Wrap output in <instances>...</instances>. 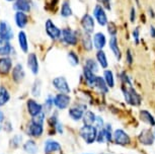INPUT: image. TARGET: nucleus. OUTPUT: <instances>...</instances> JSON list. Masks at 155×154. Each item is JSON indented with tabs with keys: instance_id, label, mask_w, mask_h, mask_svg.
I'll list each match as a JSON object with an SVG mask.
<instances>
[{
	"instance_id": "27",
	"label": "nucleus",
	"mask_w": 155,
	"mask_h": 154,
	"mask_svg": "<svg viewBox=\"0 0 155 154\" xmlns=\"http://www.w3.org/2000/svg\"><path fill=\"white\" fill-rule=\"evenodd\" d=\"M94 86L101 92V93H107V91H109V87H107L106 81L101 76H96Z\"/></svg>"
},
{
	"instance_id": "1",
	"label": "nucleus",
	"mask_w": 155,
	"mask_h": 154,
	"mask_svg": "<svg viewBox=\"0 0 155 154\" xmlns=\"http://www.w3.org/2000/svg\"><path fill=\"white\" fill-rule=\"evenodd\" d=\"M122 90H123V94H124L125 100L129 104L138 106L139 104L141 103V100H142L141 97H140V94L137 92L136 89L133 88L132 86H129V87L123 86Z\"/></svg>"
},
{
	"instance_id": "22",
	"label": "nucleus",
	"mask_w": 155,
	"mask_h": 154,
	"mask_svg": "<svg viewBox=\"0 0 155 154\" xmlns=\"http://www.w3.org/2000/svg\"><path fill=\"white\" fill-rule=\"evenodd\" d=\"M12 51V47L8 41L0 39V56L6 57Z\"/></svg>"
},
{
	"instance_id": "3",
	"label": "nucleus",
	"mask_w": 155,
	"mask_h": 154,
	"mask_svg": "<svg viewBox=\"0 0 155 154\" xmlns=\"http://www.w3.org/2000/svg\"><path fill=\"white\" fill-rule=\"evenodd\" d=\"M61 36H62L63 42L69 46H75L78 42L77 31H73L71 28H64L61 33Z\"/></svg>"
},
{
	"instance_id": "40",
	"label": "nucleus",
	"mask_w": 155,
	"mask_h": 154,
	"mask_svg": "<svg viewBox=\"0 0 155 154\" xmlns=\"http://www.w3.org/2000/svg\"><path fill=\"white\" fill-rule=\"evenodd\" d=\"M121 79L124 84H127L129 86H132V81H131V78L129 77V75L126 73V72H123L121 74Z\"/></svg>"
},
{
	"instance_id": "15",
	"label": "nucleus",
	"mask_w": 155,
	"mask_h": 154,
	"mask_svg": "<svg viewBox=\"0 0 155 154\" xmlns=\"http://www.w3.org/2000/svg\"><path fill=\"white\" fill-rule=\"evenodd\" d=\"M25 76V70L21 64H17L14 66V68L12 69V78L15 82H21L23 80V78Z\"/></svg>"
},
{
	"instance_id": "44",
	"label": "nucleus",
	"mask_w": 155,
	"mask_h": 154,
	"mask_svg": "<svg viewBox=\"0 0 155 154\" xmlns=\"http://www.w3.org/2000/svg\"><path fill=\"white\" fill-rule=\"evenodd\" d=\"M126 61L129 65H132L133 62H134V58H133V55H132V52H131L130 49L127 50V53H126Z\"/></svg>"
},
{
	"instance_id": "19",
	"label": "nucleus",
	"mask_w": 155,
	"mask_h": 154,
	"mask_svg": "<svg viewBox=\"0 0 155 154\" xmlns=\"http://www.w3.org/2000/svg\"><path fill=\"white\" fill-rule=\"evenodd\" d=\"M85 109V106H77V107H72L69 110V116L71 117L74 121H79L82 119L84 112L83 110Z\"/></svg>"
},
{
	"instance_id": "9",
	"label": "nucleus",
	"mask_w": 155,
	"mask_h": 154,
	"mask_svg": "<svg viewBox=\"0 0 155 154\" xmlns=\"http://www.w3.org/2000/svg\"><path fill=\"white\" fill-rule=\"evenodd\" d=\"M81 27H82L84 33L86 34H92L94 31V20L93 17L90 14H84L81 18Z\"/></svg>"
},
{
	"instance_id": "37",
	"label": "nucleus",
	"mask_w": 155,
	"mask_h": 154,
	"mask_svg": "<svg viewBox=\"0 0 155 154\" xmlns=\"http://www.w3.org/2000/svg\"><path fill=\"white\" fill-rule=\"evenodd\" d=\"M107 31L112 37H116L117 33H118V28H117V25L114 24V22H107Z\"/></svg>"
},
{
	"instance_id": "39",
	"label": "nucleus",
	"mask_w": 155,
	"mask_h": 154,
	"mask_svg": "<svg viewBox=\"0 0 155 154\" xmlns=\"http://www.w3.org/2000/svg\"><path fill=\"white\" fill-rule=\"evenodd\" d=\"M44 120H45V114H44L43 112L40 113L39 115H37V116H35V117H33V123H35V124L43 125Z\"/></svg>"
},
{
	"instance_id": "8",
	"label": "nucleus",
	"mask_w": 155,
	"mask_h": 154,
	"mask_svg": "<svg viewBox=\"0 0 155 154\" xmlns=\"http://www.w3.org/2000/svg\"><path fill=\"white\" fill-rule=\"evenodd\" d=\"M0 39L9 41L13 39V31L7 21H0Z\"/></svg>"
},
{
	"instance_id": "47",
	"label": "nucleus",
	"mask_w": 155,
	"mask_h": 154,
	"mask_svg": "<svg viewBox=\"0 0 155 154\" xmlns=\"http://www.w3.org/2000/svg\"><path fill=\"white\" fill-rule=\"evenodd\" d=\"M94 123L96 124V126H97V127H101L102 128V126H104V121H102L101 118H99V117H96Z\"/></svg>"
},
{
	"instance_id": "31",
	"label": "nucleus",
	"mask_w": 155,
	"mask_h": 154,
	"mask_svg": "<svg viewBox=\"0 0 155 154\" xmlns=\"http://www.w3.org/2000/svg\"><path fill=\"white\" fill-rule=\"evenodd\" d=\"M82 45L85 50L87 51H90L93 47V43H92V40H91V37H90L89 34H86L84 33L82 34Z\"/></svg>"
},
{
	"instance_id": "45",
	"label": "nucleus",
	"mask_w": 155,
	"mask_h": 154,
	"mask_svg": "<svg viewBox=\"0 0 155 154\" xmlns=\"http://www.w3.org/2000/svg\"><path fill=\"white\" fill-rule=\"evenodd\" d=\"M99 3H102V7L110 10V0H97Z\"/></svg>"
},
{
	"instance_id": "20",
	"label": "nucleus",
	"mask_w": 155,
	"mask_h": 154,
	"mask_svg": "<svg viewBox=\"0 0 155 154\" xmlns=\"http://www.w3.org/2000/svg\"><path fill=\"white\" fill-rule=\"evenodd\" d=\"M28 15L25 12L21 11H17L15 13V24L19 28H23L28 25Z\"/></svg>"
},
{
	"instance_id": "29",
	"label": "nucleus",
	"mask_w": 155,
	"mask_h": 154,
	"mask_svg": "<svg viewBox=\"0 0 155 154\" xmlns=\"http://www.w3.org/2000/svg\"><path fill=\"white\" fill-rule=\"evenodd\" d=\"M23 149L25 150V152L30 154H36L38 152V146L33 140H28L23 145Z\"/></svg>"
},
{
	"instance_id": "13",
	"label": "nucleus",
	"mask_w": 155,
	"mask_h": 154,
	"mask_svg": "<svg viewBox=\"0 0 155 154\" xmlns=\"http://www.w3.org/2000/svg\"><path fill=\"white\" fill-rule=\"evenodd\" d=\"M12 67V61L8 57L0 58V74L6 75L10 72Z\"/></svg>"
},
{
	"instance_id": "21",
	"label": "nucleus",
	"mask_w": 155,
	"mask_h": 154,
	"mask_svg": "<svg viewBox=\"0 0 155 154\" xmlns=\"http://www.w3.org/2000/svg\"><path fill=\"white\" fill-rule=\"evenodd\" d=\"M44 132V128H43V125H40V124H35V123H31V125L28 128V133H30L31 136L33 137H41Z\"/></svg>"
},
{
	"instance_id": "23",
	"label": "nucleus",
	"mask_w": 155,
	"mask_h": 154,
	"mask_svg": "<svg viewBox=\"0 0 155 154\" xmlns=\"http://www.w3.org/2000/svg\"><path fill=\"white\" fill-rule=\"evenodd\" d=\"M61 150V145L58 143L57 141L53 140H48L45 143V152L46 153H51L55 152V151Z\"/></svg>"
},
{
	"instance_id": "4",
	"label": "nucleus",
	"mask_w": 155,
	"mask_h": 154,
	"mask_svg": "<svg viewBox=\"0 0 155 154\" xmlns=\"http://www.w3.org/2000/svg\"><path fill=\"white\" fill-rule=\"evenodd\" d=\"M113 139L115 141L116 144L119 145H129L131 143V138L127 133L125 132L124 130L122 129H117L113 134Z\"/></svg>"
},
{
	"instance_id": "52",
	"label": "nucleus",
	"mask_w": 155,
	"mask_h": 154,
	"mask_svg": "<svg viewBox=\"0 0 155 154\" xmlns=\"http://www.w3.org/2000/svg\"><path fill=\"white\" fill-rule=\"evenodd\" d=\"M153 134H154V140H155V130H154V133H153Z\"/></svg>"
},
{
	"instance_id": "50",
	"label": "nucleus",
	"mask_w": 155,
	"mask_h": 154,
	"mask_svg": "<svg viewBox=\"0 0 155 154\" xmlns=\"http://www.w3.org/2000/svg\"><path fill=\"white\" fill-rule=\"evenodd\" d=\"M149 12L151 13V16H152V17H154V16H155V13H154V11H153V9H152V8H150V9H149Z\"/></svg>"
},
{
	"instance_id": "18",
	"label": "nucleus",
	"mask_w": 155,
	"mask_h": 154,
	"mask_svg": "<svg viewBox=\"0 0 155 154\" xmlns=\"http://www.w3.org/2000/svg\"><path fill=\"white\" fill-rule=\"evenodd\" d=\"M13 8L21 12H28L31 10V4L28 0H15L13 4Z\"/></svg>"
},
{
	"instance_id": "26",
	"label": "nucleus",
	"mask_w": 155,
	"mask_h": 154,
	"mask_svg": "<svg viewBox=\"0 0 155 154\" xmlns=\"http://www.w3.org/2000/svg\"><path fill=\"white\" fill-rule=\"evenodd\" d=\"M18 44L19 47L22 50V52L28 53V38L25 31H19L18 33Z\"/></svg>"
},
{
	"instance_id": "5",
	"label": "nucleus",
	"mask_w": 155,
	"mask_h": 154,
	"mask_svg": "<svg viewBox=\"0 0 155 154\" xmlns=\"http://www.w3.org/2000/svg\"><path fill=\"white\" fill-rule=\"evenodd\" d=\"M70 100L71 98L68 94L66 93H58L56 97H54L53 103L55 104V106L59 110H65L66 107H68L70 104Z\"/></svg>"
},
{
	"instance_id": "46",
	"label": "nucleus",
	"mask_w": 155,
	"mask_h": 154,
	"mask_svg": "<svg viewBox=\"0 0 155 154\" xmlns=\"http://www.w3.org/2000/svg\"><path fill=\"white\" fill-rule=\"evenodd\" d=\"M136 19V9L134 7L131 8V12H130V21L134 22Z\"/></svg>"
},
{
	"instance_id": "24",
	"label": "nucleus",
	"mask_w": 155,
	"mask_h": 154,
	"mask_svg": "<svg viewBox=\"0 0 155 154\" xmlns=\"http://www.w3.org/2000/svg\"><path fill=\"white\" fill-rule=\"evenodd\" d=\"M83 76L85 79V82L88 84L89 86H94L96 76L92 71H90L89 69H87L86 67H84L83 69Z\"/></svg>"
},
{
	"instance_id": "49",
	"label": "nucleus",
	"mask_w": 155,
	"mask_h": 154,
	"mask_svg": "<svg viewBox=\"0 0 155 154\" xmlns=\"http://www.w3.org/2000/svg\"><path fill=\"white\" fill-rule=\"evenodd\" d=\"M3 120H4V114L0 111V123H1V122H3Z\"/></svg>"
},
{
	"instance_id": "7",
	"label": "nucleus",
	"mask_w": 155,
	"mask_h": 154,
	"mask_svg": "<svg viewBox=\"0 0 155 154\" xmlns=\"http://www.w3.org/2000/svg\"><path fill=\"white\" fill-rule=\"evenodd\" d=\"M93 15H94L95 19L97 20L98 25H107V16L106 13L104 8L99 4H96L94 9H93Z\"/></svg>"
},
{
	"instance_id": "51",
	"label": "nucleus",
	"mask_w": 155,
	"mask_h": 154,
	"mask_svg": "<svg viewBox=\"0 0 155 154\" xmlns=\"http://www.w3.org/2000/svg\"><path fill=\"white\" fill-rule=\"evenodd\" d=\"M6 1H9V2H11V1H14V0H6Z\"/></svg>"
},
{
	"instance_id": "14",
	"label": "nucleus",
	"mask_w": 155,
	"mask_h": 154,
	"mask_svg": "<svg viewBox=\"0 0 155 154\" xmlns=\"http://www.w3.org/2000/svg\"><path fill=\"white\" fill-rule=\"evenodd\" d=\"M28 66L35 75H37L39 73V62H38V57L36 54H34V53L28 54Z\"/></svg>"
},
{
	"instance_id": "36",
	"label": "nucleus",
	"mask_w": 155,
	"mask_h": 154,
	"mask_svg": "<svg viewBox=\"0 0 155 154\" xmlns=\"http://www.w3.org/2000/svg\"><path fill=\"white\" fill-rule=\"evenodd\" d=\"M68 60L71 65L76 66L79 64V57L77 56V54L74 53V52H69L68 53Z\"/></svg>"
},
{
	"instance_id": "35",
	"label": "nucleus",
	"mask_w": 155,
	"mask_h": 154,
	"mask_svg": "<svg viewBox=\"0 0 155 154\" xmlns=\"http://www.w3.org/2000/svg\"><path fill=\"white\" fill-rule=\"evenodd\" d=\"M85 67L87 69H89L90 71H92L93 73L98 71V65L93 59H87L85 62Z\"/></svg>"
},
{
	"instance_id": "42",
	"label": "nucleus",
	"mask_w": 155,
	"mask_h": 154,
	"mask_svg": "<svg viewBox=\"0 0 155 154\" xmlns=\"http://www.w3.org/2000/svg\"><path fill=\"white\" fill-rule=\"evenodd\" d=\"M40 92H41V83L40 81H36L35 85L33 87V94L35 97H40Z\"/></svg>"
},
{
	"instance_id": "28",
	"label": "nucleus",
	"mask_w": 155,
	"mask_h": 154,
	"mask_svg": "<svg viewBox=\"0 0 155 154\" xmlns=\"http://www.w3.org/2000/svg\"><path fill=\"white\" fill-rule=\"evenodd\" d=\"M96 59H97L99 65L101 66L102 68H107L109 66V62H107V55L102 50H98L97 53H96Z\"/></svg>"
},
{
	"instance_id": "30",
	"label": "nucleus",
	"mask_w": 155,
	"mask_h": 154,
	"mask_svg": "<svg viewBox=\"0 0 155 154\" xmlns=\"http://www.w3.org/2000/svg\"><path fill=\"white\" fill-rule=\"evenodd\" d=\"M9 98L10 95L7 89L4 86H0V106H4L9 100Z\"/></svg>"
},
{
	"instance_id": "43",
	"label": "nucleus",
	"mask_w": 155,
	"mask_h": 154,
	"mask_svg": "<svg viewBox=\"0 0 155 154\" xmlns=\"http://www.w3.org/2000/svg\"><path fill=\"white\" fill-rule=\"evenodd\" d=\"M132 34H133V39H134V41H135L136 45H139V41H140V30H139V28H134Z\"/></svg>"
},
{
	"instance_id": "6",
	"label": "nucleus",
	"mask_w": 155,
	"mask_h": 154,
	"mask_svg": "<svg viewBox=\"0 0 155 154\" xmlns=\"http://www.w3.org/2000/svg\"><path fill=\"white\" fill-rule=\"evenodd\" d=\"M45 27H46V31H47V34H49V37L51 38V39H53V40H58V39H60L61 33H62V31H61L60 28H58L57 25H55L51 19H48V20H47Z\"/></svg>"
},
{
	"instance_id": "16",
	"label": "nucleus",
	"mask_w": 155,
	"mask_h": 154,
	"mask_svg": "<svg viewBox=\"0 0 155 154\" xmlns=\"http://www.w3.org/2000/svg\"><path fill=\"white\" fill-rule=\"evenodd\" d=\"M107 44V39L104 34L102 33H96L93 37V45L97 50H102Z\"/></svg>"
},
{
	"instance_id": "41",
	"label": "nucleus",
	"mask_w": 155,
	"mask_h": 154,
	"mask_svg": "<svg viewBox=\"0 0 155 154\" xmlns=\"http://www.w3.org/2000/svg\"><path fill=\"white\" fill-rule=\"evenodd\" d=\"M98 143H104L106 140V135H104V128H102V130H101L99 132H97V136H96V140Z\"/></svg>"
},
{
	"instance_id": "33",
	"label": "nucleus",
	"mask_w": 155,
	"mask_h": 154,
	"mask_svg": "<svg viewBox=\"0 0 155 154\" xmlns=\"http://www.w3.org/2000/svg\"><path fill=\"white\" fill-rule=\"evenodd\" d=\"M104 79L106 81L107 87L115 86V79H114V74L110 70H106L104 73Z\"/></svg>"
},
{
	"instance_id": "12",
	"label": "nucleus",
	"mask_w": 155,
	"mask_h": 154,
	"mask_svg": "<svg viewBox=\"0 0 155 154\" xmlns=\"http://www.w3.org/2000/svg\"><path fill=\"white\" fill-rule=\"evenodd\" d=\"M27 106H28V111L31 117H35V116L39 115L40 113H42L43 111L42 104H40L39 103H37V101L34 100H28Z\"/></svg>"
},
{
	"instance_id": "10",
	"label": "nucleus",
	"mask_w": 155,
	"mask_h": 154,
	"mask_svg": "<svg viewBox=\"0 0 155 154\" xmlns=\"http://www.w3.org/2000/svg\"><path fill=\"white\" fill-rule=\"evenodd\" d=\"M53 85L57 90H59L61 93H69L70 92V87L69 84L67 82V80L64 77H56L55 79H53Z\"/></svg>"
},
{
	"instance_id": "25",
	"label": "nucleus",
	"mask_w": 155,
	"mask_h": 154,
	"mask_svg": "<svg viewBox=\"0 0 155 154\" xmlns=\"http://www.w3.org/2000/svg\"><path fill=\"white\" fill-rule=\"evenodd\" d=\"M140 119L144 122V123L150 125V126H155V119L150 113L146 110H142L140 112Z\"/></svg>"
},
{
	"instance_id": "17",
	"label": "nucleus",
	"mask_w": 155,
	"mask_h": 154,
	"mask_svg": "<svg viewBox=\"0 0 155 154\" xmlns=\"http://www.w3.org/2000/svg\"><path fill=\"white\" fill-rule=\"evenodd\" d=\"M110 48L112 52L115 55L116 59L120 61L122 58V52L120 50V47H119V44H118V39H117V37H112L110 40Z\"/></svg>"
},
{
	"instance_id": "38",
	"label": "nucleus",
	"mask_w": 155,
	"mask_h": 154,
	"mask_svg": "<svg viewBox=\"0 0 155 154\" xmlns=\"http://www.w3.org/2000/svg\"><path fill=\"white\" fill-rule=\"evenodd\" d=\"M104 135H106V140L107 142H110L113 139V134H112V127L110 125H107L106 128H104Z\"/></svg>"
},
{
	"instance_id": "2",
	"label": "nucleus",
	"mask_w": 155,
	"mask_h": 154,
	"mask_svg": "<svg viewBox=\"0 0 155 154\" xmlns=\"http://www.w3.org/2000/svg\"><path fill=\"white\" fill-rule=\"evenodd\" d=\"M97 132L98 131L95 127L88 126V125H84V126L80 129L79 134L87 144H91L96 140Z\"/></svg>"
},
{
	"instance_id": "11",
	"label": "nucleus",
	"mask_w": 155,
	"mask_h": 154,
	"mask_svg": "<svg viewBox=\"0 0 155 154\" xmlns=\"http://www.w3.org/2000/svg\"><path fill=\"white\" fill-rule=\"evenodd\" d=\"M138 139H139L140 143H142L143 145H147V146H149V145H152L154 143V134L151 132L150 130L145 129L140 133Z\"/></svg>"
},
{
	"instance_id": "48",
	"label": "nucleus",
	"mask_w": 155,
	"mask_h": 154,
	"mask_svg": "<svg viewBox=\"0 0 155 154\" xmlns=\"http://www.w3.org/2000/svg\"><path fill=\"white\" fill-rule=\"evenodd\" d=\"M150 37L155 39V28L154 27H150Z\"/></svg>"
},
{
	"instance_id": "34",
	"label": "nucleus",
	"mask_w": 155,
	"mask_h": 154,
	"mask_svg": "<svg viewBox=\"0 0 155 154\" xmlns=\"http://www.w3.org/2000/svg\"><path fill=\"white\" fill-rule=\"evenodd\" d=\"M61 15L63 17H69L72 15V9L70 6V3L68 1H65L62 4V8H61Z\"/></svg>"
},
{
	"instance_id": "32",
	"label": "nucleus",
	"mask_w": 155,
	"mask_h": 154,
	"mask_svg": "<svg viewBox=\"0 0 155 154\" xmlns=\"http://www.w3.org/2000/svg\"><path fill=\"white\" fill-rule=\"evenodd\" d=\"M95 115L93 114L92 112H86L85 114L83 115V117H82V120H83V123L84 125H88V126H92L93 124H94V122H95Z\"/></svg>"
}]
</instances>
